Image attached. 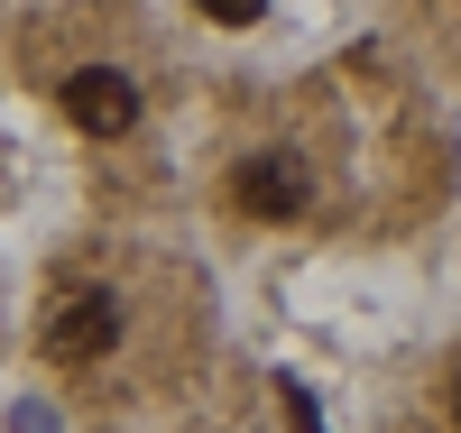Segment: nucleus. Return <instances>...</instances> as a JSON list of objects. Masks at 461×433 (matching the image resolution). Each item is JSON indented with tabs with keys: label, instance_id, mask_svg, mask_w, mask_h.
Wrapping results in <instances>:
<instances>
[{
	"label": "nucleus",
	"instance_id": "7ed1b4c3",
	"mask_svg": "<svg viewBox=\"0 0 461 433\" xmlns=\"http://www.w3.org/2000/svg\"><path fill=\"white\" fill-rule=\"evenodd\" d=\"M240 212H258V221L304 212V167H295V157H249V167H240Z\"/></svg>",
	"mask_w": 461,
	"mask_h": 433
},
{
	"label": "nucleus",
	"instance_id": "f257e3e1",
	"mask_svg": "<svg viewBox=\"0 0 461 433\" xmlns=\"http://www.w3.org/2000/svg\"><path fill=\"white\" fill-rule=\"evenodd\" d=\"M65 121L84 130V139H121V130L139 121V84H130V74H111V65L65 74Z\"/></svg>",
	"mask_w": 461,
	"mask_h": 433
},
{
	"label": "nucleus",
	"instance_id": "f03ea898",
	"mask_svg": "<svg viewBox=\"0 0 461 433\" xmlns=\"http://www.w3.org/2000/svg\"><path fill=\"white\" fill-rule=\"evenodd\" d=\"M111 341H121V304H111L102 286L56 295V313H47V350H56V360H102Z\"/></svg>",
	"mask_w": 461,
	"mask_h": 433
},
{
	"label": "nucleus",
	"instance_id": "39448f33",
	"mask_svg": "<svg viewBox=\"0 0 461 433\" xmlns=\"http://www.w3.org/2000/svg\"><path fill=\"white\" fill-rule=\"evenodd\" d=\"M452 406H461V397H452Z\"/></svg>",
	"mask_w": 461,
	"mask_h": 433
},
{
	"label": "nucleus",
	"instance_id": "20e7f679",
	"mask_svg": "<svg viewBox=\"0 0 461 433\" xmlns=\"http://www.w3.org/2000/svg\"><path fill=\"white\" fill-rule=\"evenodd\" d=\"M258 10H267V0H203V19H221V28H249Z\"/></svg>",
	"mask_w": 461,
	"mask_h": 433
}]
</instances>
